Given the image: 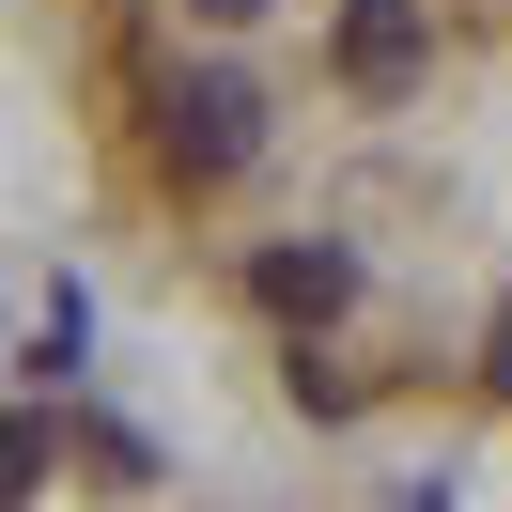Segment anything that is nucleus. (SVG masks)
Returning <instances> with one entry per match:
<instances>
[{
    "mask_svg": "<svg viewBox=\"0 0 512 512\" xmlns=\"http://www.w3.org/2000/svg\"><path fill=\"white\" fill-rule=\"evenodd\" d=\"M156 140H171V171H187V187H218V171H249V140H264V125H249V78H187Z\"/></svg>",
    "mask_w": 512,
    "mask_h": 512,
    "instance_id": "1",
    "label": "nucleus"
},
{
    "mask_svg": "<svg viewBox=\"0 0 512 512\" xmlns=\"http://www.w3.org/2000/svg\"><path fill=\"white\" fill-rule=\"evenodd\" d=\"M419 78V0H342V94H404Z\"/></svg>",
    "mask_w": 512,
    "mask_h": 512,
    "instance_id": "2",
    "label": "nucleus"
},
{
    "mask_svg": "<svg viewBox=\"0 0 512 512\" xmlns=\"http://www.w3.org/2000/svg\"><path fill=\"white\" fill-rule=\"evenodd\" d=\"M249 295H264V311H342L357 264H342V249H264V264H249Z\"/></svg>",
    "mask_w": 512,
    "mask_h": 512,
    "instance_id": "3",
    "label": "nucleus"
},
{
    "mask_svg": "<svg viewBox=\"0 0 512 512\" xmlns=\"http://www.w3.org/2000/svg\"><path fill=\"white\" fill-rule=\"evenodd\" d=\"M47 450H63L47 419H0V512H16V497H47Z\"/></svg>",
    "mask_w": 512,
    "mask_h": 512,
    "instance_id": "4",
    "label": "nucleus"
},
{
    "mask_svg": "<svg viewBox=\"0 0 512 512\" xmlns=\"http://www.w3.org/2000/svg\"><path fill=\"white\" fill-rule=\"evenodd\" d=\"M497 373H512V311H497Z\"/></svg>",
    "mask_w": 512,
    "mask_h": 512,
    "instance_id": "5",
    "label": "nucleus"
},
{
    "mask_svg": "<svg viewBox=\"0 0 512 512\" xmlns=\"http://www.w3.org/2000/svg\"><path fill=\"white\" fill-rule=\"evenodd\" d=\"M202 16H249V0H202Z\"/></svg>",
    "mask_w": 512,
    "mask_h": 512,
    "instance_id": "6",
    "label": "nucleus"
}]
</instances>
